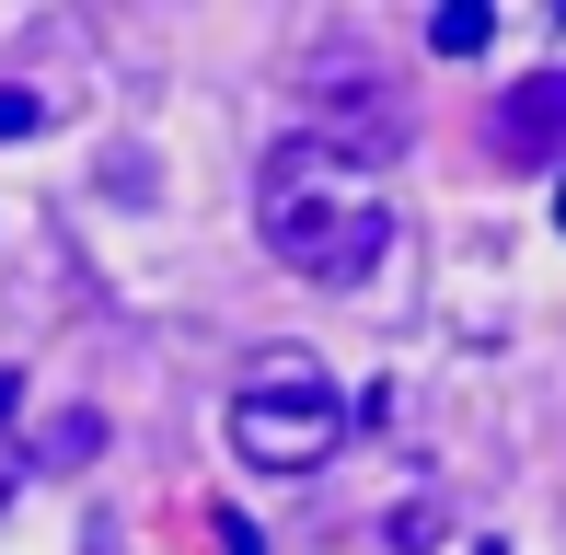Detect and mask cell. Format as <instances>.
<instances>
[{
    "instance_id": "obj_8",
    "label": "cell",
    "mask_w": 566,
    "mask_h": 555,
    "mask_svg": "<svg viewBox=\"0 0 566 555\" xmlns=\"http://www.w3.org/2000/svg\"><path fill=\"white\" fill-rule=\"evenodd\" d=\"M12 406H23V383H12V370H0V417H12Z\"/></svg>"
},
{
    "instance_id": "obj_7",
    "label": "cell",
    "mask_w": 566,
    "mask_h": 555,
    "mask_svg": "<svg viewBox=\"0 0 566 555\" xmlns=\"http://www.w3.org/2000/svg\"><path fill=\"white\" fill-rule=\"evenodd\" d=\"M220 555H254V533H243V521H231V510H220Z\"/></svg>"
},
{
    "instance_id": "obj_3",
    "label": "cell",
    "mask_w": 566,
    "mask_h": 555,
    "mask_svg": "<svg viewBox=\"0 0 566 555\" xmlns=\"http://www.w3.org/2000/svg\"><path fill=\"white\" fill-rule=\"evenodd\" d=\"M301 105H313V128H301V139L347 150L358 174H381V163L405 150V105H394V82H381L370 59H313V82H301Z\"/></svg>"
},
{
    "instance_id": "obj_6",
    "label": "cell",
    "mask_w": 566,
    "mask_h": 555,
    "mask_svg": "<svg viewBox=\"0 0 566 555\" xmlns=\"http://www.w3.org/2000/svg\"><path fill=\"white\" fill-rule=\"evenodd\" d=\"M35 116H46L35 93H23V82H0V139H23V128H35Z\"/></svg>"
},
{
    "instance_id": "obj_4",
    "label": "cell",
    "mask_w": 566,
    "mask_h": 555,
    "mask_svg": "<svg viewBox=\"0 0 566 555\" xmlns=\"http://www.w3.org/2000/svg\"><path fill=\"white\" fill-rule=\"evenodd\" d=\"M497 150L509 163H555L566 150V70H532L521 93H497Z\"/></svg>"
},
{
    "instance_id": "obj_1",
    "label": "cell",
    "mask_w": 566,
    "mask_h": 555,
    "mask_svg": "<svg viewBox=\"0 0 566 555\" xmlns=\"http://www.w3.org/2000/svg\"><path fill=\"white\" fill-rule=\"evenodd\" d=\"M254 232H266L277 266L347 290V278H370L381 255H394V197H381V174H358L347 150L277 139L266 174H254Z\"/></svg>"
},
{
    "instance_id": "obj_2",
    "label": "cell",
    "mask_w": 566,
    "mask_h": 555,
    "mask_svg": "<svg viewBox=\"0 0 566 555\" xmlns=\"http://www.w3.org/2000/svg\"><path fill=\"white\" fill-rule=\"evenodd\" d=\"M336 440H347V394L324 383L313 359H254V383L231 394V451H243V463L313 474Z\"/></svg>"
},
{
    "instance_id": "obj_9",
    "label": "cell",
    "mask_w": 566,
    "mask_h": 555,
    "mask_svg": "<svg viewBox=\"0 0 566 555\" xmlns=\"http://www.w3.org/2000/svg\"><path fill=\"white\" fill-rule=\"evenodd\" d=\"M555 220H566V186H555Z\"/></svg>"
},
{
    "instance_id": "obj_5",
    "label": "cell",
    "mask_w": 566,
    "mask_h": 555,
    "mask_svg": "<svg viewBox=\"0 0 566 555\" xmlns=\"http://www.w3.org/2000/svg\"><path fill=\"white\" fill-rule=\"evenodd\" d=\"M485 35H497V23H485V0H451V12H428V46H440V59H474Z\"/></svg>"
}]
</instances>
